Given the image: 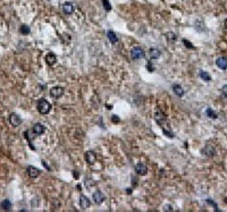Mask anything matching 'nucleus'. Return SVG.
Returning <instances> with one entry per match:
<instances>
[{
    "mask_svg": "<svg viewBox=\"0 0 227 212\" xmlns=\"http://www.w3.org/2000/svg\"><path fill=\"white\" fill-rule=\"evenodd\" d=\"M154 119L157 121V124L161 126L162 132H164V134L167 137H170V138L174 137V133L170 131L169 125L167 124V117H166V115H165L162 111L158 110V111L154 114Z\"/></svg>",
    "mask_w": 227,
    "mask_h": 212,
    "instance_id": "obj_1",
    "label": "nucleus"
},
{
    "mask_svg": "<svg viewBox=\"0 0 227 212\" xmlns=\"http://www.w3.org/2000/svg\"><path fill=\"white\" fill-rule=\"evenodd\" d=\"M51 104L45 99H40L39 102H38V111H39L41 115H47L49 114L51 110Z\"/></svg>",
    "mask_w": 227,
    "mask_h": 212,
    "instance_id": "obj_2",
    "label": "nucleus"
},
{
    "mask_svg": "<svg viewBox=\"0 0 227 212\" xmlns=\"http://www.w3.org/2000/svg\"><path fill=\"white\" fill-rule=\"evenodd\" d=\"M131 57L133 60H140V59H143L145 57V53H144V50L140 48V47H134L131 51Z\"/></svg>",
    "mask_w": 227,
    "mask_h": 212,
    "instance_id": "obj_3",
    "label": "nucleus"
},
{
    "mask_svg": "<svg viewBox=\"0 0 227 212\" xmlns=\"http://www.w3.org/2000/svg\"><path fill=\"white\" fill-rule=\"evenodd\" d=\"M135 171L136 174L140 175V176H145L148 174V167L145 166V163L139 162V163H136V166H135Z\"/></svg>",
    "mask_w": 227,
    "mask_h": 212,
    "instance_id": "obj_4",
    "label": "nucleus"
},
{
    "mask_svg": "<svg viewBox=\"0 0 227 212\" xmlns=\"http://www.w3.org/2000/svg\"><path fill=\"white\" fill-rule=\"evenodd\" d=\"M92 197H93V201H94L96 204H101L102 202L106 200V196L103 195L101 191H96L92 195Z\"/></svg>",
    "mask_w": 227,
    "mask_h": 212,
    "instance_id": "obj_5",
    "label": "nucleus"
},
{
    "mask_svg": "<svg viewBox=\"0 0 227 212\" xmlns=\"http://www.w3.org/2000/svg\"><path fill=\"white\" fill-rule=\"evenodd\" d=\"M85 161L89 163V165H93L96 160V155L93 151H86L84 154Z\"/></svg>",
    "mask_w": 227,
    "mask_h": 212,
    "instance_id": "obj_6",
    "label": "nucleus"
},
{
    "mask_svg": "<svg viewBox=\"0 0 227 212\" xmlns=\"http://www.w3.org/2000/svg\"><path fill=\"white\" fill-rule=\"evenodd\" d=\"M9 123H10L14 127H18L22 124V118L18 115H16V114H11V115L9 116Z\"/></svg>",
    "mask_w": 227,
    "mask_h": 212,
    "instance_id": "obj_7",
    "label": "nucleus"
},
{
    "mask_svg": "<svg viewBox=\"0 0 227 212\" xmlns=\"http://www.w3.org/2000/svg\"><path fill=\"white\" fill-rule=\"evenodd\" d=\"M64 94V89L62 86H55L50 90V95L52 98H60Z\"/></svg>",
    "mask_w": 227,
    "mask_h": 212,
    "instance_id": "obj_8",
    "label": "nucleus"
},
{
    "mask_svg": "<svg viewBox=\"0 0 227 212\" xmlns=\"http://www.w3.org/2000/svg\"><path fill=\"white\" fill-rule=\"evenodd\" d=\"M90 205H91L90 200H89L85 195H81V196H79V206H81V209L86 210V209L90 208Z\"/></svg>",
    "mask_w": 227,
    "mask_h": 212,
    "instance_id": "obj_9",
    "label": "nucleus"
},
{
    "mask_svg": "<svg viewBox=\"0 0 227 212\" xmlns=\"http://www.w3.org/2000/svg\"><path fill=\"white\" fill-rule=\"evenodd\" d=\"M26 171H27V175L31 178H38L40 176V174H41V171H40L39 169L33 166H28Z\"/></svg>",
    "mask_w": 227,
    "mask_h": 212,
    "instance_id": "obj_10",
    "label": "nucleus"
},
{
    "mask_svg": "<svg viewBox=\"0 0 227 212\" xmlns=\"http://www.w3.org/2000/svg\"><path fill=\"white\" fill-rule=\"evenodd\" d=\"M202 153L209 158H212L216 155V149L212 146V145H207L203 150H202Z\"/></svg>",
    "mask_w": 227,
    "mask_h": 212,
    "instance_id": "obj_11",
    "label": "nucleus"
},
{
    "mask_svg": "<svg viewBox=\"0 0 227 212\" xmlns=\"http://www.w3.org/2000/svg\"><path fill=\"white\" fill-rule=\"evenodd\" d=\"M216 65L217 67L221 70H226L227 69V58L225 57H219L216 60Z\"/></svg>",
    "mask_w": 227,
    "mask_h": 212,
    "instance_id": "obj_12",
    "label": "nucleus"
},
{
    "mask_svg": "<svg viewBox=\"0 0 227 212\" xmlns=\"http://www.w3.org/2000/svg\"><path fill=\"white\" fill-rule=\"evenodd\" d=\"M32 131L35 135H41V134H43L45 131V126L42 125V124H40V123H36V124H34L33 127H32Z\"/></svg>",
    "mask_w": 227,
    "mask_h": 212,
    "instance_id": "obj_13",
    "label": "nucleus"
},
{
    "mask_svg": "<svg viewBox=\"0 0 227 212\" xmlns=\"http://www.w3.org/2000/svg\"><path fill=\"white\" fill-rule=\"evenodd\" d=\"M62 13L64 14H66V15H70V14H73L74 13V6L72 2H65L64 5H62Z\"/></svg>",
    "mask_w": 227,
    "mask_h": 212,
    "instance_id": "obj_14",
    "label": "nucleus"
},
{
    "mask_svg": "<svg viewBox=\"0 0 227 212\" xmlns=\"http://www.w3.org/2000/svg\"><path fill=\"white\" fill-rule=\"evenodd\" d=\"M57 61V57L55 53H52V52H49V53H47V56H45V63L48 64L49 66H52V65H55Z\"/></svg>",
    "mask_w": 227,
    "mask_h": 212,
    "instance_id": "obj_15",
    "label": "nucleus"
},
{
    "mask_svg": "<svg viewBox=\"0 0 227 212\" xmlns=\"http://www.w3.org/2000/svg\"><path fill=\"white\" fill-rule=\"evenodd\" d=\"M148 55H149L150 59H158V58L160 57V55H161V52H160V50L157 49V48H152V49L149 50Z\"/></svg>",
    "mask_w": 227,
    "mask_h": 212,
    "instance_id": "obj_16",
    "label": "nucleus"
},
{
    "mask_svg": "<svg viewBox=\"0 0 227 212\" xmlns=\"http://www.w3.org/2000/svg\"><path fill=\"white\" fill-rule=\"evenodd\" d=\"M173 91H174V93H175L177 97H180L182 98L183 95H184V90H183V87H182L181 85H178V84H174L173 85Z\"/></svg>",
    "mask_w": 227,
    "mask_h": 212,
    "instance_id": "obj_17",
    "label": "nucleus"
},
{
    "mask_svg": "<svg viewBox=\"0 0 227 212\" xmlns=\"http://www.w3.org/2000/svg\"><path fill=\"white\" fill-rule=\"evenodd\" d=\"M107 36H108V39H109V41L111 42V43H117L118 42V38H117V35H116V33L115 32H113V31H108L107 32Z\"/></svg>",
    "mask_w": 227,
    "mask_h": 212,
    "instance_id": "obj_18",
    "label": "nucleus"
},
{
    "mask_svg": "<svg viewBox=\"0 0 227 212\" xmlns=\"http://www.w3.org/2000/svg\"><path fill=\"white\" fill-rule=\"evenodd\" d=\"M84 185H85V187L88 189H92L93 187H96V183L91 179V178H85V182H84Z\"/></svg>",
    "mask_w": 227,
    "mask_h": 212,
    "instance_id": "obj_19",
    "label": "nucleus"
},
{
    "mask_svg": "<svg viewBox=\"0 0 227 212\" xmlns=\"http://www.w3.org/2000/svg\"><path fill=\"white\" fill-rule=\"evenodd\" d=\"M1 208L6 211H10L11 210V202L9 200H4L1 202Z\"/></svg>",
    "mask_w": 227,
    "mask_h": 212,
    "instance_id": "obj_20",
    "label": "nucleus"
},
{
    "mask_svg": "<svg viewBox=\"0 0 227 212\" xmlns=\"http://www.w3.org/2000/svg\"><path fill=\"white\" fill-rule=\"evenodd\" d=\"M200 77L204 81V82H210L211 81V76L209 75V73L204 72V70H201L200 72Z\"/></svg>",
    "mask_w": 227,
    "mask_h": 212,
    "instance_id": "obj_21",
    "label": "nucleus"
},
{
    "mask_svg": "<svg viewBox=\"0 0 227 212\" xmlns=\"http://www.w3.org/2000/svg\"><path fill=\"white\" fill-rule=\"evenodd\" d=\"M205 115L208 116L210 119H217V114L211 108H208V109L205 110Z\"/></svg>",
    "mask_w": 227,
    "mask_h": 212,
    "instance_id": "obj_22",
    "label": "nucleus"
},
{
    "mask_svg": "<svg viewBox=\"0 0 227 212\" xmlns=\"http://www.w3.org/2000/svg\"><path fill=\"white\" fill-rule=\"evenodd\" d=\"M166 38L169 42H175L176 39H177V35L175 33H173V32H168V33H166Z\"/></svg>",
    "mask_w": 227,
    "mask_h": 212,
    "instance_id": "obj_23",
    "label": "nucleus"
},
{
    "mask_svg": "<svg viewBox=\"0 0 227 212\" xmlns=\"http://www.w3.org/2000/svg\"><path fill=\"white\" fill-rule=\"evenodd\" d=\"M30 31H31L30 27H28L27 25H25V24L22 25V26H21V29H19V32H21L22 34H25V35L28 34V33H30Z\"/></svg>",
    "mask_w": 227,
    "mask_h": 212,
    "instance_id": "obj_24",
    "label": "nucleus"
},
{
    "mask_svg": "<svg viewBox=\"0 0 227 212\" xmlns=\"http://www.w3.org/2000/svg\"><path fill=\"white\" fill-rule=\"evenodd\" d=\"M102 5H103L105 9H106L107 12H110V10H111V6H110V4H109V0H102Z\"/></svg>",
    "mask_w": 227,
    "mask_h": 212,
    "instance_id": "obj_25",
    "label": "nucleus"
},
{
    "mask_svg": "<svg viewBox=\"0 0 227 212\" xmlns=\"http://www.w3.org/2000/svg\"><path fill=\"white\" fill-rule=\"evenodd\" d=\"M183 43H184V44H185V47H186V48H188V49H194V47H193V44L191 43V42H190V41H187V40H185V39H184V40H183Z\"/></svg>",
    "mask_w": 227,
    "mask_h": 212,
    "instance_id": "obj_26",
    "label": "nucleus"
},
{
    "mask_svg": "<svg viewBox=\"0 0 227 212\" xmlns=\"http://www.w3.org/2000/svg\"><path fill=\"white\" fill-rule=\"evenodd\" d=\"M147 69L149 70V72H154V66L152 65V63L149 60L148 61V65H147Z\"/></svg>",
    "mask_w": 227,
    "mask_h": 212,
    "instance_id": "obj_27",
    "label": "nucleus"
},
{
    "mask_svg": "<svg viewBox=\"0 0 227 212\" xmlns=\"http://www.w3.org/2000/svg\"><path fill=\"white\" fill-rule=\"evenodd\" d=\"M111 121H113V123H115V124H118L119 121H120V119H119L118 116L114 115V116H111Z\"/></svg>",
    "mask_w": 227,
    "mask_h": 212,
    "instance_id": "obj_28",
    "label": "nucleus"
},
{
    "mask_svg": "<svg viewBox=\"0 0 227 212\" xmlns=\"http://www.w3.org/2000/svg\"><path fill=\"white\" fill-rule=\"evenodd\" d=\"M207 202H208L209 204H211V205H212V206H215L216 211H219V209H218V206H217V204H216L215 202H212V201L210 200V199H208V200H207Z\"/></svg>",
    "mask_w": 227,
    "mask_h": 212,
    "instance_id": "obj_29",
    "label": "nucleus"
},
{
    "mask_svg": "<svg viewBox=\"0 0 227 212\" xmlns=\"http://www.w3.org/2000/svg\"><path fill=\"white\" fill-rule=\"evenodd\" d=\"M221 92H223V95L227 98V85L223 86V89H221Z\"/></svg>",
    "mask_w": 227,
    "mask_h": 212,
    "instance_id": "obj_30",
    "label": "nucleus"
},
{
    "mask_svg": "<svg viewBox=\"0 0 227 212\" xmlns=\"http://www.w3.org/2000/svg\"><path fill=\"white\" fill-rule=\"evenodd\" d=\"M165 210H166V211H167V210H168V211H173V208L170 205H166L165 206Z\"/></svg>",
    "mask_w": 227,
    "mask_h": 212,
    "instance_id": "obj_31",
    "label": "nucleus"
},
{
    "mask_svg": "<svg viewBox=\"0 0 227 212\" xmlns=\"http://www.w3.org/2000/svg\"><path fill=\"white\" fill-rule=\"evenodd\" d=\"M42 163H43V166H45V168L48 169V170H50V167H49L48 165H47V163H45V160H42Z\"/></svg>",
    "mask_w": 227,
    "mask_h": 212,
    "instance_id": "obj_32",
    "label": "nucleus"
},
{
    "mask_svg": "<svg viewBox=\"0 0 227 212\" xmlns=\"http://www.w3.org/2000/svg\"><path fill=\"white\" fill-rule=\"evenodd\" d=\"M73 172H74V178H79V172L77 171H73Z\"/></svg>",
    "mask_w": 227,
    "mask_h": 212,
    "instance_id": "obj_33",
    "label": "nucleus"
},
{
    "mask_svg": "<svg viewBox=\"0 0 227 212\" xmlns=\"http://www.w3.org/2000/svg\"><path fill=\"white\" fill-rule=\"evenodd\" d=\"M126 191H127V192H126L127 194H131V193H132V189H131V188H127Z\"/></svg>",
    "mask_w": 227,
    "mask_h": 212,
    "instance_id": "obj_34",
    "label": "nucleus"
},
{
    "mask_svg": "<svg viewBox=\"0 0 227 212\" xmlns=\"http://www.w3.org/2000/svg\"><path fill=\"white\" fill-rule=\"evenodd\" d=\"M225 27H226V29H227V18H226V19H225Z\"/></svg>",
    "mask_w": 227,
    "mask_h": 212,
    "instance_id": "obj_35",
    "label": "nucleus"
}]
</instances>
